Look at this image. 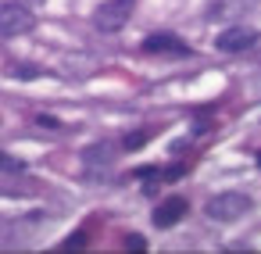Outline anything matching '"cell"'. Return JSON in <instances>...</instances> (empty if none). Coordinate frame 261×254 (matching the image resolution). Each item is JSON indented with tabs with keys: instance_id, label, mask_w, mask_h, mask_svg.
Masks as SVG:
<instances>
[{
	"instance_id": "6da1fadb",
	"label": "cell",
	"mask_w": 261,
	"mask_h": 254,
	"mask_svg": "<svg viewBox=\"0 0 261 254\" xmlns=\"http://www.w3.org/2000/svg\"><path fill=\"white\" fill-rule=\"evenodd\" d=\"M247 211H250V197L240 193V190H225V193H218V197H211L204 204V215L211 222H236Z\"/></svg>"
},
{
	"instance_id": "7a4b0ae2",
	"label": "cell",
	"mask_w": 261,
	"mask_h": 254,
	"mask_svg": "<svg viewBox=\"0 0 261 254\" xmlns=\"http://www.w3.org/2000/svg\"><path fill=\"white\" fill-rule=\"evenodd\" d=\"M36 29V15L22 4V0H4L0 4V36H25Z\"/></svg>"
},
{
	"instance_id": "3957f363",
	"label": "cell",
	"mask_w": 261,
	"mask_h": 254,
	"mask_svg": "<svg viewBox=\"0 0 261 254\" xmlns=\"http://www.w3.org/2000/svg\"><path fill=\"white\" fill-rule=\"evenodd\" d=\"M133 8H136V0H104V4L93 11V26L100 33H118L133 18Z\"/></svg>"
},
{
	"instance_id": "277c9868",
	"label": "cell",
	"mask_w": 261,
	"mask_h": 254,
	"mask_svg": "<svg viewBox=\"0 0 261 254\" xmlns=\"http://www.w3.org/2000/svg\"><path fill=\"white\" fill-rule=\"evenodd\" d=\"M115 154H118V147H115V143H108V140H100V143H90V147L83 150L86 175H104V172H111V165H115Z\"/></svg>"
},
{
	"instance_id": "5b68a950",
	"label": "cell",
	"mask_w": 261,
	"mask_h": 254,
	"mask_svg": "<svg viewBox=\"0 0 261 254\" xmlns=\"http://www.w3.org/2000/svg\"><path fill=\"white\" fill-rule=\"evenodd\" d=\"M250 40H254V33L247 26H229V29H222L215 36V50H222V54H243L250 47Z\"/></svg>"
},
{
	"instance_id": "8992f818",
	"label": "cell",
	"mask_w": 261,
	"mask_h": 254,
	"mask_svg": "<svg viewBox=\"0 0 261 254\" xmlns=\"http://www.w3.org/2000/svg\"><path fill=\"white\" fill-rule=\"evenodd\" d=\"M143 50H147V54H168V58H186V54H190V47H186L179 36H172V33H154V36H147V40H143Z\"/></svg>"
},
{
	"instance_id": "52a82bcc",
	"label": "cell",
	"mask_w": 261,
	"mask_h": 254,
	"mask_svg": "<svg viewBox=\"0 0 261 254\" xmlns=\"http://www.w3.org/2000/svg\"><path fill=\"white\" fill-rule=\"evenodd\" d=\"M254 4H257V0H211V4H207V18L211 22H236Z\"/></svg>"
},
{
	"instance_id": "ba28073f",
	"label": "cell",
	"mask_w": 261,
	"mask_h": 254,
	"mask_svg": "<svg viewBox=\"0 0 261 254\" xmlns=\"http://www.w3.org/2000/svg\"><path fill=\"white\" fill-rule=\"evenodd\" d=\"M182 215H186V200H182V197H168V200H161V208L154 211V222H158L161 229H168V225H175Z\"/></svg>"
},
{
	"instance_id": "9c48e42d",
	"label": "cell",
	"mask_w": 261,
	"mask_h": 254,
	"mask_svg": "<svg viewBox=\"0 0 261 254\" xmlns=\"http://www.w3.org/2000/svg\"><path fill=\"white\" fill-rule=\"evenodd\" d=\"M8 75H15V79H40L43 72H40L36 65H25V61H11V65H8Z\"/></svg>"
},
{
	"instance_id": "30bf717a",
	"label": "cell",
	"mask_w": 261,
	"mask_h": 254,
	"mask_svg": "<svg viewBox=\"0 0 261 254\" xmlns=\"http://www.w3.org/2000/svg\"><path fill=\"white\" fill-rule=\"evenodd\" d=\"M22 168H25L22 161H15L11 154H4V150H0V172H8V175H18Z\"/></svg>"
},
{
	"instance_id": "8fae6325",
	"label": "cell",
	"mask_w": 261,
	"mask_h": 254,
	"mask_svg": "<svg viewBox=\"0 0 261 254\" xmlns=\"http://www.w3.org/2000/svg\"><path fill=\"white\" fill-rule=\"evenodd\" d=\"M143 143H147V136H143V133H136V136H129V140H125V147H129V150H133V147H143Z\"/></svg>"
},
{
	"instance_id": "7c38bea8",
	"label": "cell",
	"mask_w": 261,
	"mask_h": 254,
	"mask_svg": "<svg viewBox=\"0 0 261 254\" xmlns=\"http://www.w3.org/2000/svg\"><path fill=\"white\" fill-rule=\"evenodd\" d=\"M125 243H129V247H136V250H143V247H147V240H143V236H129Z\"/></svg>"
},
{
	"instance_id": "4fadbf2b",
	"label": "cell",
	"mask_w": 261,
	"mask_h": 254,
	"mask_svg": "<svg viewBox=\"0 0 261 254\" xmlns=\"http://www.w3.org/2000/svg\"><path fill=\"white\" fill-rule=\"evenodd\" d=\"M25 8H40V4H47V0H22Z\"/></svg>"
}]
</instances>
